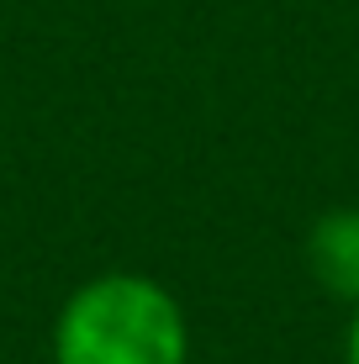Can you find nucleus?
<instances>
[{"label": "nucleus", "mask_w": 359, "mask_h": 364, "mask_svg": "<svg viewBox=\"0 0 359 364\" xmlns=\"http://www.w3.org/2000/svg\"><path fill=\"white\" fill-rule=\"evenodd\" d=\"M349 364H359V317H354V328H349Z\"/></svg>", "instance_id": "7ed1b4c3"}, {"label": "nucleus", "mask_w": 359, "mask_h": 364, "mask_svg": "<svg viewBox=\"0 0 359 364\" xmlns=\"http://www.w3.org/2000/svg\"><path fill=\"white\" fill-rule=\"evenodd\" d=\"M53 364H191V328L169 285L111 269L58 306Z\"/></svg>", "instance_id": "f257e3e1"}, {"label": "nucleus", "mask_w": 359, "mask_h": 364, "mask_svg": "<svg viewBox=\"0 0 359 364\" xmlns=\"http://www.w3.org/2000/svg\"><path fill=\"white\" fill-rule=\"evenodd\" d=\"M306 264L317 285L343 301H359V211H328L306 237Z\"/></svg>", "instance_id": "f03ea898"}]
</instances>
